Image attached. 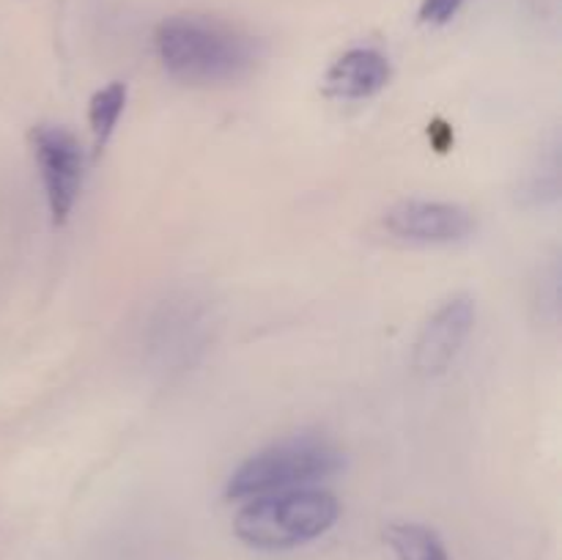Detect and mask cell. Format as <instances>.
Returning <instances> with one entry per match:
<instances>
[{"instance_id":"obj_1","label":"cell","mask_w":562,"mask_h":560,"mask_svg":"<svg viewBox=\"0 0 562 560\" xmlns=\"http://www.w3.org/2000/svg\"><path fill=\"white\" fill-rule=\"evenodd\" d=\"M154 49L165 71L190 86L241 80L261 53L250 33L203 14H176L159 22Z\"/></svg>"},{"instance_id":"obj_2","label":"cell","mask_w":562,"mask_h":560,"mask_svg":"<svg viewBox=\"0 0 562 560\" xmlns=\"http://www.w3.org/2000/svg\"><path fill=\"white\" fill-rule=\"evenodd\" d=\"M340 503L322 489H291L252 497L236 514V536L252 549L283 552L322 538L338 522Z\"/></svg>"},{"instance_id":"obj_3","label":"cell","mask_w":562,"mask_h":560,"mask_svg":"<svg viewBox=\"0 0 562 560\" xmlns=\"http://www.w3.org/2000/svg\"><path fill=\"white\" fill-rule=\"evenodd\" d=\"M344 470V453L322 434H291L252 453L228 478L225 494L231 500H252L261 494L311 489Z\"/></svg>"},{"instance_id":"obj_4","label":"cell","mask_w":562,"mask_h":560,"mask_svg":"<svg viewBox=\"0 0 562 560\" xmlns=\"http://www.w3.org/2000/svg\"><path fill=\"white\" fill-rule=\"evenodd\" d=\"M33 157L42 173L53 225H64L82 187V148L66 126L38 124L31 132Z\"/></svg>"},{"instance_id":"obj_5","label":"cell","mask_w":562,"mask_h":560,"mask_svg":"<svg viewBox=\"0 0 562 560\" xmlns=\"http://www.w3.org/2000/svg\"><path fill=\"white\" fill-rule=\"evenodd\" d=\"M384 228L395 239L415 245H456L470 239L475 217L470 209L448 201H404L384 217Z\"/></svg>"},{"instance_id":"obj_6","label":"cell","mask_w":562,"mask_h":560,"mask_svg":"<svg viewBox=\"0 0 562 560\" xmlns=\"http://www.w3.org/2000/svg\"><path fill=\"white\" fill-rule=\"evenodd\" d=\"M475 327V302L459 294L431 313L415 344V368L423 377H439L456 362Z\"/></svg>"},{"instance_id":"obj_7","label":"cell","mask_w":562,"mask_h":560,"mask_svg":"<svg viewBox=\"0 0 562 560\" xmlns=\"http://www.w3.org/2000/svg\"><path fill=\"white\" fill-rule=\"evenodd\" d=\"M393 66L379 49L357 47L340 55L324 77V91L338 99H371L384 91Z\"/></svg>"},{"instance_id":"obj_8","label":"cell","mask_w":562,"mask_h":560,"mask_svg":"<svg viewBox=\"0 0 562 560\" xmlns=\"http://www.w3.org/2000/svg\"><path fill=\"white\" fill-rule=\"evenodd\" d=\"M387 541L398 560H450L442 538L417 522H398L387 527Z\"/></svg>"},{"instance_id":"obj_9","label":"cell","mask_w":562,"mask_h":560,"mask_svg":"<svg viewBox=\"0 0 562 560\" xmlns=\"http://www.w3.org/2000/svg\"><path fill=\"white\" fill-rule=\"evenodd\" d=\"M126 104V86L124 82H110L102 91H97L91 97V104H88V124H91L93 146L97 152H102L108 146L110 135H113L115 124H119L121 113H124Z\"/></svg>"},{"instance_id":"obj_10","label":"cell","mask_w":562,"mask_h":560,"mask_svg":"<svg viewBox=\"0 0 562 560\" xmlns=\"http://www.w3.org/2000/svg\"><path fill=\"white\" fill-rule=\"evenodd\" d=\"M464 3L467 0H423L420 22L423 25H448Z\"/></svg>"}]
</instances>
